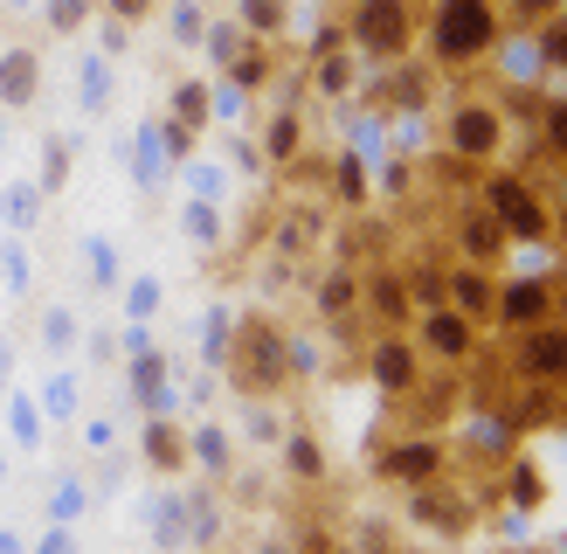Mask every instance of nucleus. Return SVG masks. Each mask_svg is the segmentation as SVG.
I'll return each instance as SVG.
<instances>
[{
  "label": "nucleus",
  "instance_id": "obj_1",
  "mask_svg": "<svg viewBox=\"0 0 567 554\" xmlns=\"http://www.w3.org/2000/svg\"><path fill=\"white\" fill-rule=\"evenodd\" d=\"M229 381L243 388L249 402L277 396L284 381H291V347H284V326H270L264 312L236 326V353H229Z\"/></svg>",
  "mask_w": 567,
  "mask_h": 554
},
{
  "label": "nucleus",
  "instance_id": "obj_2",
  "mask_svg": "<svg viewBox=\"0 0 567 554\" xmlns=\"http://www.w3.org/2000/svg\"><path fill=\"white\" fill-rule=\"evenodd\" d=\"M477 513H485V499H477L471 485H450L443 471L430 485H409V520L422 526V534H436V541H464Z\"/></svg>",
  "mask_w": 567,
  "mask_h": 554
},
{
  "label": "nucleus",
  "instance_id": "obj_3",
  "mask_svg": "<svg viewBox=\"0 0 567 554\" xmlns=\"http://www.w3.org/2000/svg\"><path fill=\"white\" fill-rule=\"evenodd\" d=\"M498 42V14L492 0H436V55L443 63H477Z\"/></svg>",
  "mask_w": 567,
  "mask_h": 554
},
{
  "label": "nucleus",
  "instance_id": "obj_4",
  "mask_svg": "<svg viewBox=\"0 0 567 554\" xmlns=\"http://www.w3.org/2000/svg\"><path fill=\"white\" fill-rule=\"evenodd\" d=\"M347 35H353V49H360V55L402 63V55H409V42H415V14H409V0H360Z\"/></svg>",
  "mask_w": 567,
  "mask_h": 554
},
{
  "label": "nucleus",
  "instance_id": "obj_5",
  "mask_svg": "<svg viewBox=\"0 0 567 554\" xmlns=\"http://www.w3.org/2000/svg\"><path fill=\"white\" fill-rule=\"evenodd\" d=\"M485 208L498 215L505 236H526V243L547 236V208H540V194H533L519 174H492V181H485Z\"/></svg>",
  "mask_w": 567,
  "mask_h": 554
},
{
  "label": "nucleus",
  "instance_id": "obj_6",
  "mask_svg": "<svg viewBox=\"0 0 567 554\" xmlns=\"http://www.w3.org/2000/svg\"><path fill=\"white\" fill-rule=\"evenodd\" d=\"M374 471L394 485H430L436 471H450V443H436L430 430H415L409 443H394V451H374Z\"/></svg>",
  "mask_w": 567,
  "mask_h": 554
},
{
  "label": "nucleus",
  "instance_id": "obj_7",
  "mask_svg": "<svg viewBox=\"0 0 567 554\" xmlns=\"http://www.w3.org/2000/svg\"><path fill=\"white\" fill-rule=\"evenodd\" d=\"M498 138H505V119H498L485 98H464L457 111H450V153H457V160H471V166L492 160Z\"/></svg>",
  "mask_w": 567,
  "mask_h": 554
},
{
  "label": "nucleus",
  "instance_id": "obj_8",
  "mask_svg": "<svg viewBox=\"0 0 567 554\" xmlns=\"http://www.w3.org/2000/svg\"><path fill=\"white\" fill-rule=\"evenodd\" d=\"M415 347L436 353V360H471L477 353V319H464L457 305H430L415 326Z\"/></svg>",
  "mask_w": 567,
  "mask_h": 554
},
{
  "label": "nucleus",
  "instance_id": "obj_9",
  "mask_svg": "<svg viewBox=\"0 0 567 554\" xmlns=\"http://www.w3.org/2000/svg\"><path fill=\"white\" fill-rule=\"evenodd\" d=\"M519 375L526 381H567V326H554V319H540V326H526L519 332Z\"/></svg>",
  "mask_w": 567,
  "mask_h": 554
},
{
  "label": "nucleus",
  "instance_id": "obj_10",
  "mask_svg": "<svg viewBox=\"0 0 567 554\" xmlns=\"http://www.w3.org/2000/svg\"><path fill=\"white\" fill-rule=\"evenodd\" d=\"M367 375H374V381L388 388L394 402H409V388L422 381V353L402 340V332H381V340H374V353H367Z\"/></svg>",
  "mask_w": 567,
  "mask_h": 554
},
{
  "label": "nucleus",
  "instance_id": "obj_11",
  "mask_svg": "<svg viewBox=\"0 0 567 554\" xmlns=\"http://www.w3.org/2000/svg\"><path fill=\"white\" fill-rule=\"evenodd\" d=\"M498 326H513V332H526V326H540L547 312H554V285L547 277H513V285L498 291Z\"/></svg>",
  "mask_w": 567,
  "mask_h": 554
},
{
  "label": "nucleus",
  "instance_id": "obj_12",
  "mask_svg": "<svg viewBox=\"0 0 567 554\" xmlns=\"http://www.w3.org/2000/svg\"><path fill=\"white\" fill-rule=\"evenodd\" d=\"M450 305H457L464 319H477V326L492 319V305H498V285L485 277V264H457V270H450Z\"/></svg>",
  "mask_w": 567,
  "mask_h": 554
},
{
  "label": "nucleus",
  "instance_id": "obj_13",
  "mask_svg": "<svg viewBox=\"0 0 567 554\" xmlns=\"http://www.w3.org/2000/svg\"><path fill=\"white\" fill-rule=\"evenodd\" d=\"M409 409H415V430H436V423H450V416L464 409V381H415L409 388Z\"/></svg>",
  "mask_w": 567,
  "mask_h": 554
},
{
  "label": "nucleus",
  "instance_id": "obj_14",
  "mask_svg": "<svg viewBox=\"0 0 567 554\" xmlns=\"http://www.w3.org/2000/svg\"><path fill=\"white\" fill-rule=\"evenodd\" d=\"M505 506H513V513H547V479H540V464H533V458H505Z\"/></svg>",
  "mask_w": 567,
  "mask_h": 554
},
{
  "label": "nucleus",
  "instance_id": "obj_15",
  "mask_svg": "<svg viewBox=\"0 0 567 554\" xmlns=\"http://www.w3.org/2000/svg\"><path fill=\"white\" fill-rule=\"evenodd\" d=\"M505 257V229L492 208H464V264H498Z\"/></svg>",
  "mask_w": 567,
  "mask_h": 554
},
{
  "label": "nucleus",
  "instance_id": "obj_16",
  "mask_svg": "<svg viewBox=\"0 0 567 554\" xmlns=\"http://www.w3.org/2000/svg\"><path fill=\"white\" fill-rule=\"evenodd\" d=\"M146 464L159 471V479L187 471V430H174L166 416H153V423H146Z\"/></svg>",
  "mask_w": 567,
  "mask_h": 554
},
{
  "label": "nucleus",
  "instance_id": "obj_17",
  "mask_svg": "<svg viewBox=\"0 0 567 554\" xmlns=\"http://www.w3.org/2000/svg\"><path fill=\"white\" fill-rule=\"evenodd\" d=\"M284 464H291L298 485H326V451H319V437H311V430L284 437Z\"/></svg>",
  "mask_w": 567,
  "mask_h": 554
},
{
  "label": "nucleus",
  "instance_id": "obj_18",
  "mask_svg": "<svg viewBox=\"0 0 567 554\" xmlns=\"http://www.w3.org/2000/svg\"><path fill=\"white\" fill-rule=\"evenodd\" d=\"M360 298L374 305L381 319H409V285H402V277H394V270H374V277H367V285H360Z\"/></svg>",
  "mask_w": 567,
  "mask_h": 554
},
{
  "label": "nucleus",
  "instance_id": "obj_19",
  "mask_svg": "<svg viewBox=\"0 0 567 554\" xmlns=\"http://www.w3.org/2000/svg\"><path fill=\"white\" fill-rule=\"evenodd\" d=\"M0 98H8V104H28V98H35V55H28V49L0 55Z\"/></svg>",
  "mask_w": 567,
  "mask_h": 554
},
{
  "label": "nucleus",
  "instance_id": "obj_20",
  "mask_svg": "<svg viewBox=\"0 0 567 554\" xmlns=\"http://www.w3.org/2000/svg\"><path fill=\"white\" fill-rule=\"evenodd\" d=\"M187 464H208L215 479H229L236 451H229V437H221V430H194V437H187Z\"/></svg>",
  "mask_w": 567,
  "mask_h": 554
},
{
  "label": "nucleus",
  "instance_id": "obj_21",
  "mask_svg": "<svg viewBox=\"0 0 567 554\" xmlns=\"http://www.w3.org/2000/svg\"><path fill=\"white\" fill-rule=\"evenodd\" d=\"M533 49H540V63H560L567 70V0L547 14V28H540V42H533Z\"/></svg>",
  "mask_w": 567,
  "mask_h": 554
},
{
  "label": "nucleus",
  "instance_id": "obj_22",
  "mask_svg": "<svg viewBox=\"0 0 567 554\" xmlns=\"http://www.w3.org/2000/svg\"><path fill=\"white\" fill-rule=\"evenodd\" d=\"M360 298V285H353V277L347 270H332L326 277V285H319V312H347V305Z\"/></svg>",
  "mask_w": 567,
  "mask_h": 554
},
{
  "label": "nucleus",
  "instance_id": "obj_23",
  "mask_svg": "<svg viewBox=\"0 0 567 554\" xmlns=\"http://www.w3.org/2000/svg\"><path fill=\"white\" fill-rule=\"evenodd\" d=\"M138 402H146V409H159V388H166V368H159V360L153 353H138Z\"/></svg>",
  "mask_w": 567,
  "mask_h": 554
},
{
  "label": "nucleus",
  "instance_id": "obj_24",
  "mask_svg": "<svg viewBox=\"0 0 567 554\" xmlns=\"http://www.w3.org/2000/svg\"><path fill=\"white\" fill-rule=\"evenodd\" d=\"M243 21L257 28V35H277V28H284V0H243Z\"/></svg>",
  "mask_w": 567,
  "mask_h": 554
},
{
  "label": "nucleus",
  "instance_id": "obj_25",
  "mask_svg": "<svg viewBox=\"0 0 567 554\" xmlns=\"http://www.w3.org/2000/svg\"><path fill=\"white\" fill-rule=\"evenodd\" d=\"M174 104H181V125H202L208 119V91H202V83H181Z\"/></svg>",
  "mask_w": 567,
  "mask_h": 554
},
{
  "label": "nucleus",
  "instance_id": "obj_26",
  "mask_svg": "<svg viewBox=\"0 0 567 554\" xmlns=\"http://www.w3.org/2000/svg\"><path fill=\"white\" fill-rule=\"evenodd\" d=\"M540 138H547L554 153H567V104H547L540 111Z\"/></svg>",
  "mask_w": 567,
  "mask_h": 554
},
{
  "label": "nucleus",
  "instance_id": "obj_27",
  "mask_svg": "<svg viewBox=\"0 0 567 554\" xmlns=\"http://www.w3.org/2000/svg\"><path fill=\"white\" fill-rule=\"evenodd\" d=\"M554 8H560V0H513L519 21H540V14H554Z\"/></svg>",
  "mask_w": 567,
  "mask_h": 554
},
{
  "label": "nucleus",
  "instance_id": "obj_28",
  "mask_svg": "<svg viewBox=\"0 0 567 554\" xmlns=\"http://www.w3.org/2000/svg\"><path fill=\"white\" fill-rule=\"evenodd\" d=\"M111 14H118V21H138V14H153V0H111Z\"/></svg>",
  "mask_w": 567,
  "mask_h": 554
},
{
  "label": "nucleus",
  "instance_id": "obj_29",
  "mask_svg": "<svg viewBox=\"0 0 567 554\" xmlns=\"http://www.w3.org/2000/svg\"><path fill=\"white\" fill-rule=\"evenodd\" d=\"M83 21V0H55V28H76Z\"/></svg>",
  "mask_w": 567,
  "mask_h": 554
},
{
  "label": "nucleus",
  "instance_id": "obj_30",
  "mask_svg": "<svg viewBox=\"0 0 567 554\" xmlns=\"http://www.w3.org/2000/svg\"><path fill=\"white\" fill-rule=\"evenodd\" d=\"M257 554H298L291 541H257Z\"/></svg>",
  "mask_w": 567,
  "mask_h": 554
},
{
  "label": "nucleus",
  "instance_id": "obj_31",
  "mask_svg": "<svg viewBox=\"0 0 567 554\" xmlns=\"http://www.w3.org/2000/svg\"><path fill=\"white\" fill-rule=\"evenodd\" d=\"M35 554H63V534H49V541H42V547H35Z\"/></svg>",
  "mask_w": 567,
  "mask_h": 554
},
{
  "label": "nucleus",
  "instance_id": "obj_32",
  "mask_svg": "<svg viewBox=\"0 0 567 554\" xmlns=\"http://www.w3.org/2000/svg\"><path fill=\"white\" fill-rule=\"evenodd\" d=\"M554 554H567V534H560V541H554Z\"/></svg>",
  "mask_w": 567,
  "mask_h": 554
},
{
  "label": "nucleus",
  "instance_id": "obj_33",
  "mask_svg": "<svg viewBox=\"0 0 567 554\" xmlns=\"http://www.w3.org/2000/svg\"><path fill=\"white\" fill-rule=\"evenodd\" d=\"M519 554H533V547H519Z\"/></svg>",
  "mask_w": 567,
  "mask_h": 554
}]
</instances>
